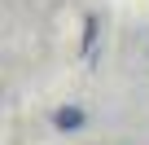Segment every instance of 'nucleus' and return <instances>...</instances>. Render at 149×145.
<instances>
[{
    "label": "nucleus",
    "mask_w": 149,
    "mask_h": 145,
    "mask_svg": "<svg viewBox=\"0 0 149 145\" xmlns=\"http://www.w3.org/2000/svg\"><path fill=\"white\" fill-rule=\"evenodd\" d=\"M57 123H61V127H79V123H84V114H79V110H61V114H57Z\"/></svg>",
    "instance_id": "obj_1"
}]
</instances>
